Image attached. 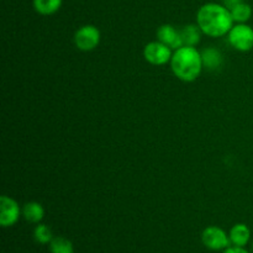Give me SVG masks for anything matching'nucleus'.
Segmentation results:
<instances>
[{
    "instance_id": "7",
    "label": "nucleus",
    "mask_w": 253,
    "mask_h": 253,
    "mask_svg": "<svg viewBox=\"0 0 253 253\" xmlns=\"http://www.w3.org/2000/svg\"><path fill=\"white\" fill-rule=\"evenodd\" d=\"M22 215V209H20L16 200L7 195L0 198V225L2 227L14 226Z\"/></svg>"
},
{
    "instance_id": "16",
    "label": "nucleus",
    "mask_w": 253,
    "mask_h": 253,
    "mask_svg": "<svg viewBox=\"0 0 253 253\" xmlns=\"http://www.w3.org/2000/svg\"><path fill=\"white\" fill-rule=\"evenodd\" d=\"M34 237L36 240V242H39L41 245H47L53 240V235H52L51 229L47 225L41 224V222L37 224V226L35 227Z\"/></svg>"
},
{
    "instance_id": "3",
    "label": "nucleus",
    "mask_w": 253,
    "mask_h": 253,
    "mask_svg": "<svg viewBox=\"0 0 253 253\" xmlns=\"http://www.w3.org/2000/svg\"><path fill=\"white\" fill-rule=\"evenodd\" d=\"M229 43L240 52L253 48V29L247 24H235L227 34Z\"/></svg>"
},
{
    "instance_id": "1",
    "label": "nucleus",
    "mask_w": 253,
    "mask_h": 253,
    "mask_svg": "<svg viewBox=\"0 0 253 253\" xmlns=\"http://www.w3.org/2000/svg\"><path fill=\"white\" fill-rule=\"evenodd\" d=\"M197 25L209 37H221L229 34L235 25L231 11L224 4L208 2L197 12Z\"/></svg>"
},
{
    "instance_id": "15",
    "label": "nucleus",
    "mask_w": 253,
    "mask_h": 253,
    "mask_svg": "<svg viewBox=\"0 0 253 253\" xmlns=\"http://www.w3.org/2000/svg\"><path fill=\"white\" fill-rule=\"evenodd\" d=\"M49 251L51 253H74V249L72 242L66 237H53L49 242Z\"/></svg>"
},
{
    "instance_id": "13",
    "label": "nucleus",
    "mask_w": 253,
    "mask_h": 253,
    "mask_svg": "<svg viewBox=\"0 0 253 253\" xmlns=\"http://www.w3.org/2000/svg\"><path fill=\"white\" fill-rule=\"evenodd\" d=\"M63 0H34V9L43 16L53 15L61 9Z\"/></svg>"
},
{
    "instance_id": "14",
    "label": "nucleus",
    "mask_w": 253,
    "mask_h": 253,
    "mask_svg": "<svg viewBox=\"0 0 253 253\" xmlns=\"http://www.w3.org/2000/svg\"><path fill=\"white\" fill-rule=\"evenodd\" d=\"M230 11H231L232 19H234V21L236 22V24H246L252 16L251 5H249L245 1L240 2L239 5L232 7Z\"/></svg>"
},
{
    "instance_id": "5",
    "label": "nucleus",
    "mask_w": 253,
    "mask_h": 253,
    "mask_svg": "<svg viewBox=\"0 0 253 253\" xmlns=\"http://www.w3.org/2000/svg\"><path fill=\"white\" fill-rule=\"evenodd\" d=\"M172 56L173 49L158 40L150 42L143 48V57L148 63L153 66H165L168 62H170Z\"/></svg>"
},
{
    "instance_id": "18",
    "label": "nucleus",
    "mask_w": 253,
    "mask_h": 253,
    "mask_svg": "<svg viewBox=\"0 0 253 253\" xmlns=\"http://www.w3.org/2000/svg\"><path fill=\"white\" fill-rule=\"evenodd\" d=\"M242 1H244V0H222V4H224L227 9L231 10L232 7L236 6V5H239L240 2Z\"/></svg>"
},
{
    "instance_id": "2",
    "label": "nucleus",
    "mask_w": 253,
    "mask_h": 253,
    "mask_svg": "<svg viewBox=\"0 0 253 253\" xmlns=\"http://www.w3.org/2000/svg\"><path fill=\"white\" fill-rule=\"evenodd\" d=\"M169 63L174 76L187 83L197 81L204 68L202 52L192 46H183L173 51Z\"/></svg>"
},
{
    "instance_id": "17",
    "label": "nucleus",
    "mask_w": 253,
    "mask_h": 253,
    "mask_svg": "<svg viewBox=\"0 0 253 253\" xmlns=\"http://www.w3.org/2000/svg\"><path fill=\"white\" fill-rule=\"evenodd\" d=\"M222 253H250L245 247H237V246H229L225 249Z\"/></svg>"
},
{
    "instance_id": "10",
    "label": "nucleus",
    "mask_w": 253,
    "mask_h": 253,
    "mask_svg": "<svg viewBox=\"0 0 253 253\" xmlns=\"http://www.w3.org/2000/svg\"><path fill=\"white\" fill-rule=\"evenodd\" d=\"M229 237L232 246L245 247L251 240V230L246 224H236L230 230Z\"/></svg>"
},
{
    "instance_id": "9",
    "label": "nucleus",
    "mask_w": 253,
    "mask_h": 253,
    "mask_svg": "<svg viewBox=\"0 0 253 253\" xmlns=\"http://www.w3.org/2000/svg\"><path fill=\"white\" fill-rule=\"evenodd\" d=\"M202 58L204 68L210 72L219 71L224 64V56H222L221 51L215 47H208V48L203 49Z\"/></svg>"
},
{
    "instance_id": "8",
    "label": "nucleus",
    "mask_w": 253,
    "mask_h": 253,
    "mask_svg": "<svg viewBox=\"0 0 253 253\" xmlns=\"http://www.w3.org/2000/svg\"><path fill=\"white\" fill-rule=\"evenodd\" d=\"M157 40L162 43L169 46L173 51L183 47L182 37H180L179 30L175 29L174 26L169 24H165L158 27L157 30Z\"/></svg>"
},
{
    "instance_id": "19",
    "label": "nucleus",
    "mask_w": 253,
    "mask_h": 253,
    "mask_svg": "<svg viewBox=\"0 0 253 253\" xmlns=\"http://www.w3.org/2000/svg\"><path fill=\"white\" fill-rule=\"evenodd\" d=\"M252 251H253V241H252Z\"/></svg>"
},
{
    "instance_id": "11",
    "label": "nucleus",
    "mask_w": 253,
    "mask_h": 253,
    "mask_svg": "<svg viewBox=\"0 0 253 253\" xmlns=\"http://www.w3.org/2000/svg\"><path fill=\"white\" fill-rule=\"evenodd\" d=\"M22 216L31 224H40L44 217V209L40 203L30 202L22 207Z\"/></svg>"
},
{
    "instance_id": "4",
    "label": "nucleus",
    "mask_w": 253,
    "mask_h": 253,
    "mask_svg": "<svg viewBox=\"0 0 253 253\" xmlns=\"http://www.w3.org/2000/svg\"><path fill=\"white\" fill-rule=\"evenodd\" d=\"M74 43L81 51H93L100 43V31L94 25H84L74 34Z\"/></svg>"
},
{
    "instance_id": "12",
    "label": "nucleus",
    "mask_w": 253,
    "mask_h": 253,
    "mask_svg": "<svg viewBox=\"0 0 253 253\" xmlns=\"http://www.w3.org/2000/svg\"><path fill=\"white\" fill-rule=\"evenodd\" d=\"M180 37H182V41L184 46H192L195 47L200 42L202 39V30L198 25L190 24L183 26V29L179 30Z\"/></svg>"
},
{
    "instance_id": "6",
    "label": "nucleus",
    "mask_w": 253,
    "mask_h": 253,
    "mask_svg": "<svg viewBox=\"0 0 253 253\" xmlns=\"http://www.w3.org/2000/svg\"><path fill=\"white\" fill-rule=\"evenodd\" d=\"M202 241L211 251H224L231 245L229 235L219 226H209L203 231Z\"/></svg>"
}]
</instances>
